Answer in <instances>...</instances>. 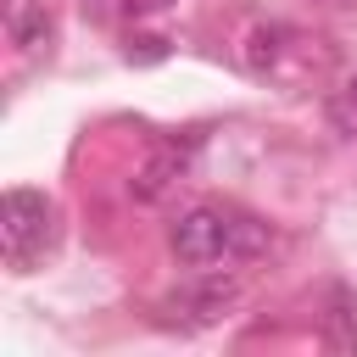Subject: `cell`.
Here are the masks:
<instances>
[{"instance_id":"6da1fadb","label":"cell","mask_w":357,"mask_h":357,"mask_svg":"<svg viewBox=\"0 0 357 357\" xmlns=\"http://www.w3.org/2000/svg\"><path fill=\"white\" fill-rule=\"evenodd\" d=\"M268 245V223H257L251 212H229V206H195L173 223V257L195 273L206 268H234L245 257H257Z\"/></svg>"},{"instance_id":"7a4b0ae2","label":"cell","mask_w":357,"mask_h":357,"mask_svg":"<svg viewBox=\"0 0 357 357\" xmlns=\"http://www.w3.org/2000/svg\"><path fill=\"white\" fill-rule=\"evenodd\" d=\"M56 240V206L39 190H6L0 201V251L17 273H28Z\"/></svg>"},{"instance_id":"3957f363","label":"cell","mask_w":357,"mask_h":357,"mask_svg":"<svg viewBox=\"0 0 357 357\" xmlns=\"http://www.w3.org/2000/svg\"><path fill=\"white\" fill-rule=\"evenodd\" d=\"M240 296V284L234 279H223L218 268H206V279L201 284H190V290H178V296H167V324H212V318H223L229 312V301Z\"/></svg>"},{"instance_id":"277c9868","label":"cell","mask_w":357,"mask_h":357,"mask_svg":"<svg viewBox=\"0 0 357 357\" xmlns=\"http://www.w3.org/2000/svg\"><path fill=\"white\" fill-rule=\"evenodd\" d=\"M324 346L335 357L357 351V296L346 284H329V307H324Z\"/></svg>"},{"instance_id":"5b68a950","label":"cell","mask_w":357,"mask_h":357,"mask_svg":"<svg viewBox=\"0 0 357 357\" xmlns=\"http://www.w3.org/2000/svg\"><path fill=\"white\" fill-rule=\"evenodd\" d=\"M184 167H190V145L178 151V145H162L139 173H134V195L139 201H156V195H167L178 178H184Z\"/></svg>"},{"instance_id":"8992f818","label":"cell","mask_w":357,"mask_h":357,"mask_svg":"<svg viewBox=\"0 0 357 357\" xmlns=\"http://www.w3.org/2000/svg\"><path fill=\"white\" fill-rule=\"evenodd\" d=\"M6 28H11V39H17L22 50H45V45H50V17H45V6H33V0H11V6H6Z\"/></svg>"},{"instance_id":"52a82bcc","label":"cell","mask_w":357,"mask_h":357,"mask_svg":"<svg viewBox=\"0 0 357 357\" xmlns=\"http://www.w3.org/2000/svg\"><path fill=\"white\" fill-rule=\"evenodd\" d=\"M324 112H329V128H335V134L357 139V73H351V78L329 95V106H324Z\"/></svg>"},{"instance_id":"ba28073f","label":"cell","mask_w":357,"mask_h":357,"mask_svg":"<svg viewBox=\"0 0 357 357\" xmlns=\"http://www.w3.org/2000/svg\"><path fill=\"white\" fill-rule=\"evenodd\" d=\"M128 56H139V61H162V56H167V39L139 33V39H128Z\"/></svg>"},{"instance_id":"9c48e42d","label":"cell","mask_w":357,"mask_h":357,"mask_svg":"<svg viewBox=\"0 0 357 357\" xmlns=\"http://www.w3.org/2000/svg\"><path fill=\"white\" fill-rule=\"evenodd\" d=\"M162 6H173V0H128V11H162Z\"/></svg>"}]
</instances>
